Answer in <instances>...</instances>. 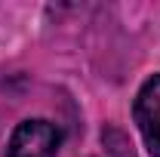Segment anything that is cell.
Segmentation results:
<instances>
[{
  "instance_id": "1",
  "label": "cell",
  "mask_w": 160,
  "mask_h": 157,
  "mask_svg": "<svg viewBox=\"0 0 160 157\" xmlns=\"http://www.w3.org/2000/svg\"><path fill=\"white\" fill-rule=\"evenodd\" d=\"M62 133L49 120H22L6 145V157H56Z\"/></svg>"
},
{
  "instance_id": "2",
  "label": "cell",
  "mask_w": 160,
  "mask_h": 157,
  "mask_svg": "<svg viewBox=\"0 0 160 157\" xmlns=\"http://www.w3.org/2000/svg\"><path fill=\"white\" fill-rule=\"evenodd\" d=\"M132 117L139 123V133L145 139L148 154L160 157V74H154L142 83L136 105H132Z\"/></svg>"
}]
</instances>
